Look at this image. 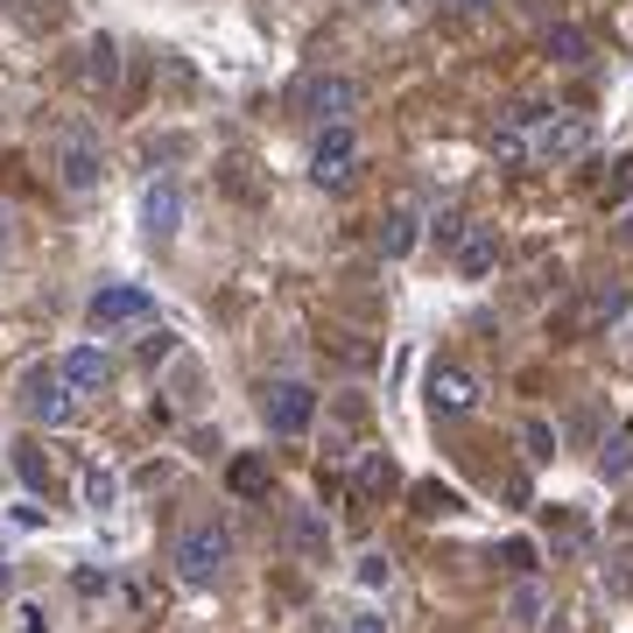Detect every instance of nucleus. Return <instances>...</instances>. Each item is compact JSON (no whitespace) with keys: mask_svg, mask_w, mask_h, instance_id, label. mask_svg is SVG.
Returning a JSON list of instances; mask_svg holds the SVG:
<instances>
[{"mask_svg":"<svg viewBox=\"0 0 633 633\" xmlns=\"http://www.w3.org/2000/svg\"><path fill=\"white\" fill-rule=\"evenodd\" d=\"M169 563H177L183 584H219V570L233 563V535H225L219 521H190L177 535V549H169Z\"/></svg>","mask_w":633,"mask_h":633,"instance_id":"obj_1","label":"nucleus"},{"mask_svg":"<svg viewBox=\"0 0 633 633\" xmlns=\"http://www.w3.org/2000/svg\"><path fill=\"white\" fill-rule=\"evenodd\" d=\"M56 183H64L71 198H92V190L106 183V148H99V134L85 120H71L56 134Z\"/></svg>","mask_w":633,"mask_h":633,"instance_id":"obj_2","label":"nucleus"},{"mask_svg":"<svg viewBox=\"0 0 633 633\" xmlns=\"http://www.w3.org/2000/svg\"><path fill=\"white\" fill-rule=\"evenodd\" d=\"M22 409H29L35 430H64V422L78 415V394H71L64 367H29V380H22Z\"/></svg>","mask_w":633,"mask_h":633,"instance_id":"obj_3","label":"nucleus"},{"mask_svg":"<svg viewBox=\"0 0 633 633\" xmlns=\"http://www.w3.org/2000/svg\"><path fill=\"white\" fill-rule=\"evenodd\" d=\"M296 113H310L317 127H338L359 113V78H345V71H317V78L296 85Z\"/></svg>","mask_w":633,"mask_h":633,"instance_id":"obj_4","label":"nucleus"},{"mask_svg":"<svg viewBox=\"0 0 633 633\" xmlns=\"http://www.w3.org/2000/svg\"><path fill=\"white\" fill-rule=\"evenodd\" d=\"M148 317H156V296H148L141 282H106V289H92V303H85L92 331H120V324H148Z\"/></svg>","mask_w":633,"mask_h":633,"instance_id":"obj_5","label":"nucleus"},{"mask_svg":"<svg viewBox=\"0 0 633 633\" xmlns=\"http://www.w3.org/2000/svg\"><path fill=\"white\" fill-rule=\"evenodd\" d=\"M352 169H359V134H352V120L317 127V141H310V177H317L324 190H338V183H352Z\"/></svg>","mask_w":633,"mask_h":633,"instance_id":"obj_6","label":"nucleus"},{"mask_svg":"<svg viewBox=\"0 0 633 633\" xmlns=\"http://www.w3.org/2000/svg\"><path fill=\"white\" fill-rule=\"evenodd\" d=\"M261 415L275 436H310L317 422V388H303V380H275V388L261 394Z\"/></svg>","mask_w":633,"mask_h":633,"instance_id":"obj_7","label":"nucleus"},{"mask_svg":"<svg viewBox=\"0 0 633 633\" xmlns=\"http://www.w3.org/2000/svg\"><path fill=\"white\" fill-rule=\"evenodd\" d=\"M528 141H535V162H584L591 156V127L578 113H542Z\"/></svg>","mask_w":633,"mask_h":633,"instance_id":"obj_8","label":"nucleus"},{"mask_svg":"<svg viewBox=\"0 0 633 633\" xmlns=\"http://www.w3.org/2000/svg\"><path fill=\"white\" fill-rule=\"evenodd\" d=\"M134 219H141V240L169 246V240H177V225H183V190L169 183V177H156V183L141 190V204H134Z\"/></svg>","mask_w":633,"mask_h":633,"instance_id":"obj_9","label":"nucleus"},{"mask_svg":"<svg viewBox=\"0 0 633 633\" xmlns=\"http://www.w3.org/2000/svg\"><path fill=\"white\" fill-rule=\"evenodd\" d=\"M430 409L436 415H472L478 409V380L465 367H430Z\"/></svg>","mask_w":633,"mask_h":633,"instance_id":"obj_10","label":"nucleus"},{"mask_svg":"<svg viewBox=\"0 0 633 633\" xmlns=\"http://www.w3.org/2000/svg\"><path fill=\"white\" fill-rule=\"evenodd\" d=\"M56 367H64L71 394H106V388H113V359L99 352V345H71V352L56 359Z\"/></svg>","mask_w":633,"mask_h":633,"instance_id":"obj_11","label":"nucleus"},{"mask_svg":"<svg viewBox=\"0 0 633 633\" xmlns=\"http://www.w3.org/2000/svg\"><path fill=\"white\" fill-rule=\"evenodd\" d=\"M289 549L303 556V563H324V556H331V521H324L317 507H296V521H289Z\"/></svg>","mask_w":633,"mask_h":633,"instance_id":"obj_12","label":"nucleus"},{"mask_svg":"<svg viewBox=\"0 0 633 633\" xmlns=\"http://www.w3.org/2000/svg\"><path fill=\"white\" fill-rule=\"evenodd\" d=\"M612 317H626V289H620V282H599L584 310L563 317V331H591V324H612Z\"/></svg>","mask_w":633,"mask_h":633,"instance_id":"obj_13","label":"nucleus"},{"mask_svg":"<svg viewBox=\"0 0 633 633\" xmlns=\"http://www.w3.org/2000/svg\"><path fill=\"white\" fill-rule=\"evenodd\" d=\"M493 267H500V240H493L486 225H472L465 246H457V275H465V282H486Z\"/></svg>","mask_w":633,"mask_h":633,"instance_id":"obj_14","label":"nucleus"},{"mask_svg":"<svg viewBox=\"0 0 633 633\" xmlns=\"http://www.w3.org/2000/svg\"><path fill=\"white\" fill-rule=\"evenodd\" d=\"M415 240H422V219H415L409 204H394L388 219H380V254L401 261V254H415Z\"/></svg>","mask_w":633,"mask_h":633,"instance_id":"obj_15","label":"nucleus"},{"mask_svg":"<svg viewBox=\"0 0 633 633\" xmlns=\"http://www.w3.org/2000/svg\"><path fill=\"white\" fill-rule=\"evenodd\" d=\"M78 500H85V514L120 507V478H113L106 465H85V472H78Z\"/></svg>","mask_w":633,"mask_h":633,"instance_id":"obj_16","label":"nucleus"},{"mask_svg":"<svg viewBox=\"0 0 633 633\" xmlns=\"http://www.w3.org/2000/svg\"><path fill=\"white\" fill-rule=\"evenodd\" d=\"M542 50L556 56V64H591V35H584L578 22H556V29L542 35Z\"/></svg>","mask_w":633,"mask_h":633,"instance_id":"obj_17","label":"nucleus"},{"mask_svg":"<svg viewBox=\"0 0 633 633\" xmlns=\"http://www.w3.org/2000/svg\"><path fill=\"white\" fill-rule=\"evenodd\" d=\"M542 612H549V599H542V584H535V578H521L507 591V620L514 626H542Z\"/></svg>","mask_w":633,"mask_h":633,"instance_id":"obj_18","label":"nucleus"},{"mask_svg":"<svg viewBox=\"0 0 633 633\" xmlns=\"http://www.w3.org/2000/svg\"><path fill=\"white\" fill-rule=\"evenodd\" d=\"M85 71H92V85L120 78V35H92V43H85Z\"/></svg>","mask_w":633,"mask_h":633,"instance_id":"obj_19","label":"nucleus"},{"mask_svg":"<svg viewBox=\"0 0 633 633\" xmlns=\"http://www.w3.org/2000/svg\"><path fill=\"white\" fill-rule=\"evenodd\" d=\"M556 444H563V436H556L542 415H528V422H521V451H528V465H549Z\"/></svg>","mask_w":633,"mask_h":633,"instance_id":"obj_20","label":"nucleus"},{"mask_svg":"<svg viewBox=\"0 0 633 633\" xmlns=\"http://www.w3.org/2000/svg\"><path fill=\"white\" fill-rule=\"evenodd\" d=\"M528 156H535V141H528L521 120H507L500 134H493V162H528Z\"/></svg>","mask_w":633,"mask_h":633,"instance_id":"obj_21","label":"nucleus"},{"mask_svg":"<svg viewBox=\"0 0 633 633\" xmlns=\"http://www.w3.org/2000/svg\"><path fill=\"white\" fill-rule=\"evenodd\" d=\"M352 578H359V591H388L394 584V563H388V549H367L352 563Z\"/></svg>","mask_w":633,"mask_h":633,"instance_id":"obj_22","label":"nucleus"},{"mask_svg":"<svg viewBox=\"0 0 633 633\" xmlns=\"http://www.w3.org/2000/svg\"><path fill=\"white\" fill-rule=\"evenodd\" d=\"M225 486H233V493H246V500H254V493H267V457H233Z\"/></svg>","mask_w":633,"mask_h":633,"instance_id":"obj_23","label":"nucleus"},{"mask_svg":"<svg viewBox=\"0 0 633 633\" xmlns=\"http://www.w3.org/2000/svg\"><path fill=\"white\" fill-rule=\"evenodd\" d=\"M388 486H394V457L367 451V457H359V493H388Z\"/></svg>","mask_w":633,"mask_h":633,"instance_id":"obj_24","label":"nucleus"},{"mask_svg":"<svg viewBox=\"0 0 633 633\" xmlns=\"http://www.w3.org/2000/svg\"><path fill=\"white\" fill-rule=\"evenodd\" d=\"M465 233H472L465 211H436V219H430V240H436V246H451V254L465 246Z\"/></svg>","mask_w":633,"mask_h":633,"instance_id":"obj_25","label":"nucleus"},{"mask_svg":"<svg viewBox=\"0 0 633 633\" xmlns=\"http://www.w3.org/2000/svg\"><path fill=\"white\" fill-rule=\"evenodd\" d=\"M14 472H22V486H29V493H50V465H43V451H35V444L14 451Z\"/></svg>","mask_w":633,"mask_h":633,"instance_id":"obj_26","label":"nucleus"},{"mask_svg":"<svg viewBox=\"0 0 633 633\" xmlns=\"http://www.w3.org/2000/svg\"><path fill=\"white\" fill-rule=\"evenodd\" d=\"M599 472H605V478H626V472H633V444H626V436H612V444L599 451Z\"/></svg>","mask_w":633,"mask_h":633,"instance_id":"obj_27","label":"nucleus"},{"mask_svg":"<svg viewBox=\"0 0 633 633\" xmlns=\"http://www.w3.org/2000/svg\"><path fill=\"white\" fill-rule=\"evenodd\" d=\"M14 626H22V633H50V605H43V599H22V612H14Z\"/></svg>","mask_w":633,"mask_h":633,"instance_id":"obj_28","label":"nucleus"},{"mask_svg":"<svg viewBox=\"0 0 633 633\" xmlns=\"http://www.w3.org/2000/svg\"><path fill=\"white\" fill-rule=\"evenodd\" d=\"M415 507H422V514H451L457 493H444V486H415Z\"/></svg>","mask_w":633,"mask_h":633,"instance_id":"obj_29","label":"nucleus"},{"mask_svg":"<svg viewBox=\"0 0 633 633\" xmlns=\"http://www.w3.org/2000/svg\"><path fill=\"white\" fill-rule=\"evenodd\" d=\"M345 633H394V626H388V612H352Z\"/></svg>","mask_w":633,"mask_h":633,"instance_id":"obj_30","label":"nucleus"},{"mask_svg":"<svg viewBox=\"0 0 633 633\" xmlns=\"http://www.w3.org/2000/svg\"><path fill=\"white\" fill-rule=\"evenodd\" d=\"M177 352V331H156V338H141V359H169Z\"/></svg>","mask_w":633,"mask_h":633,"instance_id":"obj_31","label":"nucleus"},{"mask_svg":"<svg viewBox=\"0 0 633 633\" xmlns=\"http://www.w3.org/2000/svg\"><path fill=\"white\" fill-rule=\"evenodd\" d=\"M612 190H620V198H633V156L612 162Z\"/></svg>","mask_w":633,"mask_h":633,"instance_id":"obj_32","label":"nucleus"},{"mask_svg":"<svg viewBox=\"0 0 633 633\" xmlns=\"http://www.w3.org/2000/svg\"><path fill=\"white\" fill-rule=\"evenodd\" d=\"M620 240H626V246H633V204H626V211H620Z\"/></svg>","mask_w":633,"mask_h":633,"instance_id":"obj_33","label":"nucleus"},{"mask_svg":"<svg viewBox=\"0 0 633 633\" xmlns=\"http://www.w3.org/2000/svg\"><path fill=\"white\" fill-rule=\"evenodd\" d=\"M8 225H14V211H8V204H0V246H8Z\"/></svg>","mask_w":633,"mask_h":633,"instance_id":"obj_34","label":"nucleus"},{"mask_svg":"<svg viewBox=\"0 0 633 633\" xmlns=\"http://www.w3.org/2000/svg\"><path fill=\"white\" fill-rule=\"evenodd\" d=\"M8 591H14V570H8V563H0V599H8Z\"/></svg>","mask_w":633,"mask_h":633,"instance_id":"obj_35","label":"nucleus"},{"mask_svg":"<svg viewBox=\"0 0 633 633\" xmlns=\"http://www.w3.org/2000/svg\"><path fill=\"white\" fill-rule=\"evenodd\" d=\"M457 8H500V0H457Z\"/></svg>","mask_w":633,"mask_h":633,"instance_id":"obj_36","label":"nucleus"}]
</instances>
